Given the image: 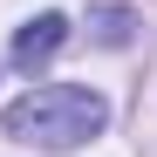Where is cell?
Instances as JSON below:
<instances>
[{
	"label": "cell",
	"mask_w": 157,
	"mask_h": 157,
	"mask_svg": "<svg viewBox=\"0 0 157 157\" xmlns=\"http://www.w3.org/2000/svg\"><path fill=\"white\" fill-rule=\"evenodd\" d=\"M62 41H68V21H62V14H34L28 28L14 34V68H41Z\"/></svg>",
	"instance_id": "7a4b0ae2"
},
{
	"label": "cell",
	"mask_w": 157,
	"mask_h": 157,
	"mask_svg": "<svg viewBox=\"0 0 157 157\" xmlns=\"http://www.w3.org/2000/svg\"><path fill=\"white\" fill-rule=\"evenodd\" d=\"M130 34V14H102V41H123Z\"/></svg>",
	"instance_id": "3957f363"
},
{
	"label": "cell",
	"mask_w": 157,
	"mask_h": 157,
	"mask_svg": "<svg viewBox=\"0 0 157 157\" xmlns=\"http://www.w3.org/2000/svg\"><path fill=\"white\" fill-rule=\"evenodd\" d=\"M7 137L14 144H41V150H75V144H89L102 137V123H109V102H102L96 89L82 82H41L28 89L21 102H7Z\"/></svg>",
	"instance_id": "6da1fadb"
}]
</instances>
